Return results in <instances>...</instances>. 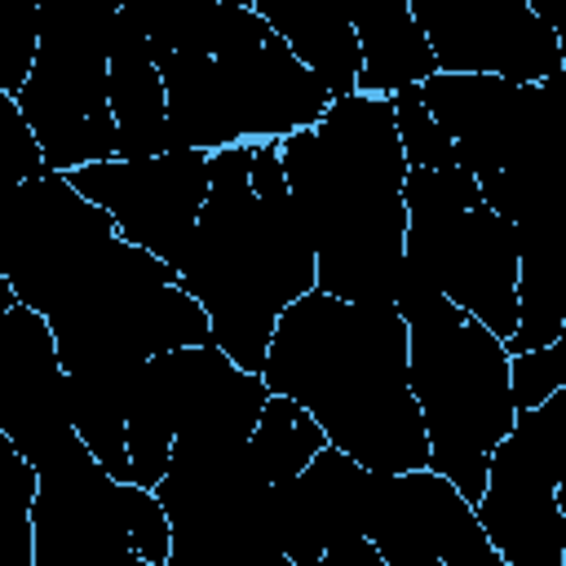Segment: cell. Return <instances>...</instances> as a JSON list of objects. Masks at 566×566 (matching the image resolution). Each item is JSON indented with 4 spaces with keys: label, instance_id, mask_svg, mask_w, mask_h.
<instances>
[{
    "label": "cell",
    "instance_id": "cell-28",
    "mask_svg": "<svg viewBox=\"0 0 566 566\" xmlns=\"http://www.w3.org/2000/svg\"><path fill=\"white\" fill-rule=\"evenodd\" d=\"M226 4H252V0H226Z\"/></svg>",
    "mask_w": 566,
    "mask_h": 566
},
{
    "label": "cell",
    "instance_id": "cell-25",
    "mask_svg": "<svg viewBox=\"0 0 566 566\" xmlns=\"http://www.w3.org/2000/svg\"><path fill=\"white\" fill-rule=\"evenodd\" d=\"M40 172H49L44 155H40V142H35L31 124L22 119V111H18V97L0 88V186L27 181V177H40Z\"/></svg>",
    "mask_w": 566,
    "mask_h": 566
},
{
    "label": "cell",
    "instance_id": "cell-14",
    "mask_svg": "<svg viewBox=\"0 0 566 566\" xmlns=\"http://www.w3.org/2000/svg\"><path fill=\"white\" fill-rule=\"evenodd\" d=\"M0 433L35 473L84 451L71 424L66 371L53 327L22 301L0 314Z\"/></svg>",
    "mask_w": 566,
    "mask_h": 566
},
{
    "label": "cell",
    "instance_id": "cell-18",
    "mask_svg": "<svg viewBox=\"0 0 566 566\" xmlns=\"http://www.w3.org/2000/svg\"><path fill=\"white\" fill-rule=\"evenodd\" d=\"M358 35V93L389 97L438 71L433 49L407 0H340Z\"/></svg>",
    "mask_w": 566,
    "mask_h": 566
},
{
    "label": "cell",
    "instance_id": "cell-1",
    "mask_svg": "<svg viewBox=\"0 0 566 566\" xmlns=\"http://www.w3.org/2000/svg\"><path fill=\"white\" fill-rule=\"evenodd\" d=\"M177 274L203 305L212 345L261 371L279 314L314 287V248L274 137L208 155V195Z\"/></svg>",
    "mask_w": 566,
    "mask_h": 566
},
{
    "label": "cell",
    "instance_id": "cell-15",
    "mask_svg": "<svg viewBox=\"0 0 566 566\" xmlns=\"http://www.w3.org/2000/svg\"><path fill=\"white\" fill-rule=\"evenodd\" d=\"M438 71H478L513 84H539L562 71V40L526 0H407Z\"/></svg>",
    "mask_w": 566,
    "mask_h": 566
},
{
    "label": "cell",
    "instance_id": "cell-2",
    "mask_svg": "<svg viewBox=\"0 0 566 566\" xmlns=\"http://www.w3.org/2000/svg\"><path fill=\"white\" fill-rule=\"evenodd\" d=\"M261 380L296 398L323 438L376 473L429 464L407 380V323L394 305L301 292L274 323Z\"/></svg>",
    "mask_w": 566,
    "mask_h": 566
},
{
    "label": "cell",
    "instance_id": "cell-24",
    "mask_svg": "<svg viewBox=\"0 0 566 566\" xmlns=\"http://www.w3.org/2000/svg\"><path fill=\"white\" fill-rule=\"evenodd\" d=\"M562 380H566V332L539 349L509 354V394L517 411L539 407L553 389H562Z\"/></svg>",
    "mask_w": 566,
    "mask_h": 566
},
{
    "label": "cell",
    "instance_id": "cell-6",
    "mask_svg": "<svg viewBox=\"0 0 566 566\" xmlns=\"http://www.w3.org/2000/svg\"><path fill=\"white\" fill-rule=\"evenodd\" d=\"M164 80L168 124L181 150H221L234 142L287 137L318 124L332 93L283 44L265 35L239 53H150Z\"/></svg>",
    "mask_w": 566,
    "mask_h": 566
},
{
    "label": "cell",
    "instance_id": "cell-4",
    "mask_svg": "<svg viewBox=\"0 0 566 566\" xmlns=\"http://www.w3.org/2000/svg\"><path fill=\"white\" fill-rule=\"evenodd\" d=\"M394 310L407 323V380L429 438V469L473 504L486 482V455L517 416L504 340L407 261L398 265Z\"/></svg>",
    "mask_w": 566,
    "mask_h": 566
},
{
    "label": "cell",
    "instance_id": "cell-10",
    "mask_svg": "<svg viewBox=\"0 0 566 566\" xmlns=\"http://www.w3.org/2000/svg\"><path fill=\"white\" fill-rule=\"evenodd\" d=\"M416 93L451 137L464 172H544L553 146V75L513 84L478 71H433Z\"/></svg>",
    "mask_w": 566,
    "mask_h": 566
},
{
    "label": "cell",
    "instance_id": "cell-17",
    "mask_svg": "<svg viewBox=\"0 0 566 566\" xmlns=\"http://www.w3.org/2000/svg\"><path fill=\"white\" fill-rule=\"evenodd\" d=\"M119 18H128L150 53H239L270 35V22L252 4L226 0H124Z\"/></svg>",
    "mask_w": 566,
    "mask_h": 566
},
{
    "label": "cell",
    "instance_id": "cell-13",
    "mask_svg": "<svg viewBox=\"0 0 566 566\" xmlns=\"http://www.w3.org/2000/svg\"><path fill=\"white\" fill-rule=\"evenodd\" d=\"M31 566H146L128 548V482L88 447L35 473Z\"/></svg>",
    "mask_w": 566,
    "mask_h": 566
},
{
    "label": "cell",
    "instance_id": "cell-7",
    "mask_svg": "<svg viewBox=\"0 0 566 566\" xmlns=\"http://www.w3.org/2000/svg\"><path fill=\"white\" fill-rule=\"evenodd\" d=\"M402 208V261L504 340L517 327V239L486 208L478 177L460 164L407 168Z\"/></svg>",
    "mask_w": 566,
    "mask_h": 566
},
{
    "label": "cell",
    "instance_id": "cell-23",
    "mask_svg": "<svg viewBox=\"0 0 566 566\" xmlns=\"http://www.w3.org/2000/svg\"><path fill=\"white\" fill-rule=\"evenodd\" d=\"M40 44V0H0V88L18 93Z\"/></svg>",
    "mask_w": 566,
    "mask_h": 566
},
{
    "label": "cell",
    "instance_id": "cell-27",
    "mask_svg": "<svg viewBox=\"0 0 566 566\" xmlns=\"http://www.w3.org/2000/svg\"><path fill=\"white\" fill-rule=\"evenodd\" d=\"M13 301H18V296H13V287H9V279L0 274V314H4V310H9Z\"/></svg>",
    "mask_w": 566,
    "mask_h": 566
},
{
    "label": "cell",
    "instance_id": "cell-11",
    "mask_svg": "<svg viewBox=\"0 0 566 566\" xmlns=\"http://www.w3.org/2000/svg\"><path fill=\"white\" fill-rule=\"evenodd\" d=\"M208 155L212 150H164L146 159L111 155L71 168L66 181L111 212L119 239L155 252L168 265H181L208 195Z\"/></svg>",
    "mask_w": 566,
    "mask_h": 566
},
{
    "label": "cell",
    "instance_id": "cell-12",
    "mask_svg": "<svg viewBox=\"0 0 566 566\" xmlns=\"http://www.w3.org/2000/svg\"><path fill=\"white\" fill-rule=\"evenodd\" d=\"M363 535L385 566H504L473 504L429 464L402 473L371 469Z\"/></svg>",
    "mask_w": 566,
    "mask_h": 566
},
{
    "label": "cell",
    "instance_id": "cell-22",
    "mask_svg": "<svg viewBox=\"0 0 566 566\" xmlns=\"http://www.w3.org/2000/svg\"><path fill=\"white\" fill-rule=\"evenodd\" d=\"M389 106H394V128H398L407 168H451V164H455L451 137H447L442 124L429 115V106L420 102L416 84L394 88V93H389Z\"/></svg>",
    "mask_w": 566,
    "mask_h": 566
},
{
    "label": "cell",
    "instance_id": "cell-19",
    "mask_svg": "<svg viewBox=\"0 0 566 566\" xmlns=\"http://www.w3.org/2000/svg\"><path fill=\"white\" fill-rule=\"evenodd\" d=\"M252 9L327 84L332 97L358 93V35L340 0H252Z\"/></svg>",
    "mask_w": 566,
    "mask_h": 566
},
{
    "label": "cell",
    "instance_id": "cell-21",
    "mask_svg": "<svg viewBox=\"0 0 566 566\" xmlns=\"http://www.w3.org/2000/svg\"><path fill=\"white\" fill-rule=\"evenodd\" d=\"M318 447H327L318 420L287 394H270L261 402V416L248 433V460L256 464V473L265 482H283V478H296L314 455Z\"/></svg>",
    "mask_w": 566,
    "mask_h": 566
},
{
    "label": "cell",
    "instance_id": "cell-5",
    "mask_svg": "<svg viewBox=\"0 0 566 566\" xmlns=\"http://www.w3.org/2000/svg\"><path fill=\"white\" fill-rule=\"evenodd\" d=\"M44 318L66 376L137 371L150 354L212 345L208 314L181 287L177 265L119 234L93 252Z\"/></svg>",
    "mask_w": 566,
    "mask_h": 566
},
{
    "label": "cell",
    "instance_id": "cell-20",
    "mask_svg": "<svg viewBox=\"0 0 566 566\" xmlns=\"http://www.w3.org/2000/svg\"><path fill=\"white\" fill-rule=\"evenodd\" d=\"M513 239H517V327L504 336V354L539 349L566 332L562 252L544 221V208L513 221Z\"/></svg>",
    "mask_w": 566,
    "mask_h": 566
},
{
    "label": "cell",
    "instance_id": "cell-16",
    "mask_svg": "<svg viewBox=\"0 0 566 566\" xmlns=\"http://www.w3.org/2000/svg\"><path fill=\"white\" fill-rule=\"evenodd\" d=\"M111 115H115V155L119 159H146L164 150H181L168 124L164 80L150 57L146 35L115 18L111 35Z\"/></svg>",
    "mask_w": 566,
    "mask_h": 566
},
{
    "label": "cell",
    "instance_id": "cell-3",
    "mask_svg": "<svg viewBox=\"0 0 566 566\" xmlns=\"http://www.w3.org/2000/svg\"><path fill=\"white\" fill-rule=\"evenodd\" d=\"M283 177L314 248V287L394 305L402 265V142L389 97H332L318 124L279 137Z\"/></svg>",
    "mask_w": 566,
    "mask_h": 566
},
{
    "label": "cell",
    "instance_id": "cell-26",
    "mask_svg": "<svg viewBox=\"0 0 566 566\" xmlns=\"http://www.w3.org/2000/svg\"><path fill=\"white\" fill-rule=\"evenodd\" d=\"M128 548L146 566H168V548H172V531L159 495L137 482H128Z\"/></svg>",
    "mask_w": 566,
    "mask_h": 566
},
{
    "label": "cell",
    "instance_id": "cell-9",
    "mask_svg": "<svg viewBox=\"0 0 566 566\" xmlns=\"http://www.w3.org/2000/svg\"><path fill=\"white\" fill-rule=\"evenodd\" d=\"M111 234V212L84 199L66 172L0 186V274L13 296L40 314L53 310Z\"/></svg>",
    "mask_w": 566,
    "mask_h": 566
},
{
    "label": "cell",
    "instance_id": "cell-8",
    "mask_svg": "<svg viewBox=\"0 0 566 566\" xmlns=\"http://www.w3.org/2000/svg\"><path fill=\"white\" fill-rule=\"evenodd\" d=\"M566 394L517 411L486 455L473 513L504 566H562L566 557Z\"/></svg>",
    "mask_w": 566,
    "mask_h": 566
}]
</instances>
